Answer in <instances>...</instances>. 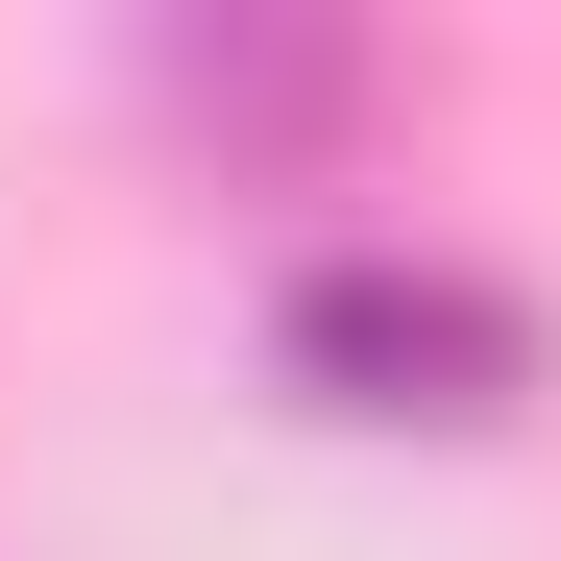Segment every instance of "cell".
<instances>
[{
	"label": "cell",
	"mask_w": 561,
	"mask_h": 561,
	"mask_svg": "<svg viewBox=\"0 0 561 561\" xmlns=\"http://www.w3.org/2000/svg\"><path fill=\"white\" fill-rule=\"evenodd\" d=\"M318 366L342 415H489L513 366H537V318L489 294V268H415V244H342V268H294V318H268Z\"/></svg>",
	"instance_id": "obj_1"
}]
</instances>
